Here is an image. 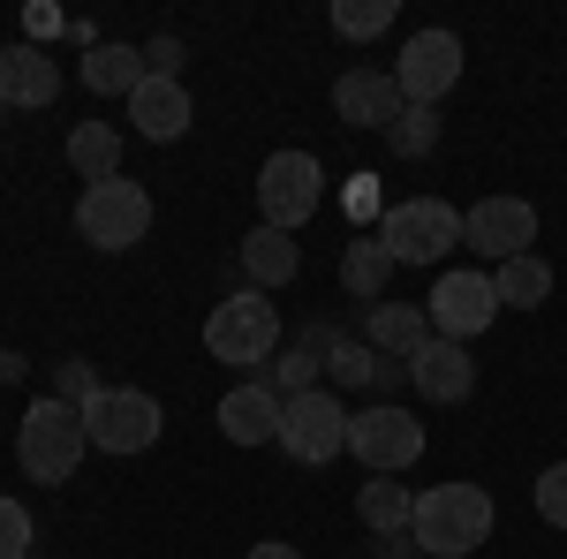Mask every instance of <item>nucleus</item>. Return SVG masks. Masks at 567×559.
I'll return each instance as SVG.
<instances>
[{
    "label": "nucleus",
    "mask_w": 567,
    "mask_h": 559,
    "mask_svg": "<svg viewBox=\"0 0 567 559\" xmlns=\"http://www.w3.org/2000/svg\"><path fill=\"white\" fill-rule=\"evenodd\" d=\"M424 559H470L492 537V491L484 484H432L416 491V521H409Z\"/></svg>",
    "instance_id": "1"
},
{
    "label": "nucleus",
    "mask_w": 567,
    "mask_h": 559,
    "mask_svg": "<svg viewBox=\"0 0 567 559\" xmlns=\"http://www.w3.org/2000/svg\"><path fill=\"white\" fill-rule=\"evenodd\" d=\"M84 446H91L84 408H69V401H53V393L23 408L16 462H23V476H31V484H69V476L84 469Z\"/></svg>",
    "instance_id": "2"
},
{
    "label": "nucleus",
    "mask_w": 567,
    "mask_h": 559,
    "mask_svg": "<svg viewBox=\"0 0 567 559\" xmlns=\"http://www.w3.org/2000/svg\"><path fill=\"white\" fill-rule=\"evenodd\" d=\"M205 355H213V363H235V371L272 363V355H280V310H272L258 288H235V296L205 318Z\"/></svg>",
    "instance_id": "3"
},
{
    "label": "nucleus",
    "mask_w": 567,
    "mask_h": 559,
    "mask_svg": "<svg viewBox=\"0 0 567 559\" xmlns=\"http://www.w3.org/2000/svg\"><path fill=\"white\" fill-rule=\"evenodd\" d=\"M76 235H84L91 250H136V242L152 235V189L130 182V174L84 182V197H76Z\"/></svg>",
    "instance_id": "4"
},
{
    "label": "nucleus",
    "mask_w": 567,
    "mask_h": 559,
    "mask_svg": "<svg viewBox=\"0 0 567 559\" xmlns=\"http://www.w3.org/2000/svg\"><path fill=\"white\" fill-rule=\"evenodd\" d=\"M371 235L386 242L393 265H439L462 242V213H454L446 197H401V205H386V219H379Z\"/></svg>",
    "instance_id": "5"
},
{
    "label": "nucleus",
    "mask_w": 567,
    "mask_h": 559,
    "mask_svg": "<svg viewBox=\"0 0 567 559\" xmlns=\"http://www.w3.org/2000/svg\"><path fill=\"white\" fill-rule=\"evenodd\" d=\"M288 462L303 469H326L333 454H349V408L333 401V386H310L296 401H280V438H272Z\"/></svg>",
    "instance_id": "6"
},
{
    "label": "nucleus",
    "mask_w": 567,
    "mask_h": 559,
    "mask_svg": "<svg viewBox=\"0 0 567 559\" xmlns=\"http://www.w3.org/2000/svg\"><path fill=\"white\" fill-rule=\"evenodd\" d=\"M258 213H265V227H280V235H296L303 219L326 213V174H318L310 152H272L258 167Z\"/></svg>",
    "instance_id": "7"
},
{
    "label": "nucleus",
    "mask_w": 567,
    "mask_h": 559,
    "mask_svg": "<svg viewBox=\"0 0 567 559\" xmlns=\"http://www.w3.org/2000/svg\"><path fill=\"white\" fill-rule=\"evenodd\" d=\"M84 431H91L99 454H144V446H159L167 416H159V401H152L144 386H106L84 408Z\"/></svg>",
    "instance_id": "8"
},
{
    "label": "nucleus",
    "mask_w": 567,
    "mask_h": 559,
    "mask_svg": "<svg viewBox=\"0 0 567 559\" xmlns=\"http://www.w3.org/2000/svg\"><path fill=\"white\" fill-rule=\"evenodd\" d=\"M349 454L371 476H401V469H416V462H424V424H416L409 408L379 401V408L349 416Z\"/></svg>",
    "instance_id": "9"
},
{
    "label": "nucleus",
    "mask_w": 567,
    "mask_h": 559,
    "mask_svg": "<svg viewBox=\"0 0 567 559\" xmlns=\"http://www.w3.org/2000/svg\"><path fill=\"white\" fill-rule=\"evenodd\" d=\"M424 318H432V333L439 341H477L484 325H492V318H499V296H492V272H462V265H454V272H439L432 280V296H424Z\"/></svg>",
    "instance_id": "10"
},
{
    "label": "nucleus",
    "mask_w": 567,
    "mask_h": 559,
    "mask_svg": "<svg viewBox=\"0 0 567 559\" xmlns=\"http://www.w3.org/2000/svg\"><path fill=\"white\" fill-rule=\"evenodd\" d=\"M462 242L492 265L529 258V242H537V205H529V197H477V205L462 213Z\"/></svg>",
    "instance_id": "11"
},
{
    "label": "nucleus",
    "mask_w": 567,
    "mask_h": 559,
    "mask_svg": "<svg viewBox=\"0 0 567 559\" xmlns=\"http://www.w3.org/2000/svg\"><path fill=\"white\" fill-rule=\"evenodd\" d=\"M393 84H401L409 106H439L446 91L462 84V39L454 31H416L401 45V61H393Z\"/></svg>",
    "instance_id": "12"
},
{
    "label": "nucleus",
    "mask_w": 567,
    "mask_h": 559,
    "mask_svg": "<svg viewBox=\"0 0 567 559\" xmlns=\"http://www.w3.org/2000/svg\"><path fill=\"white\" fill-rule=\"evenodd\" d=\"M401 84H393V69H349L341 84H333V114L349 122V130H393L401 122Z\"/></svg>",
    "instance_id": "13"
},
{
    "label": "nucleus",
    "mask_w": 567,
    "mask_h": 559,
    "mask_svg": "<svg viewBox=\"0 0 567 559\" xmlns=\"http://www.w3.org/2000/svg\"><path fill=\"white\" fill-rule=\"evenodd\" d=\"M409 386L424 393V401H446V408H454V401H470V393H477V355H470V348L462 341H424V355H416V363H409Z\"/></svg>",
    "instance_id": "14"
},
{
    "label": "nucleus",
    "mask_w": 567,
    "mask_h": 559,
    "mask_svg": "<svg viewBox=\"0 0 567 559\" xmlns=\"http://www.w3.org/2000/svg\"><path fill=\"white\" fill-rule=\"evenodd\" d=\"M61 99V61L45 45H0V106H53Z\"/></svg>",
    "instance_id": "15"
},
{
    "label": "nucleus",
    "mask_w": 567,
    "mask_h": 559,
    "mask_svg": "<svg viewBox=\"0 0 567 559\" xmlns=\"http://www.w3.org/2000/svg\"><path fill=\"white\" fill-rule=\"evenodd\" d=\"M363 341L379 348V363H416L424 341H432V318H424V302H371V318H363Z\"/></svg>",
    "instance_id": "16"
},
{
    "label": "nucleus",
    "mask_w": 567,
    "mask_h": 559,
    "mask_svg": "<svg viewBox=\"0 0 567 559\" xmlns=\"http://www.w3.org/2000/svg\"><path fill=\"white\" fill-rule=\"evenodd\" d=\"M130 130L144 144H175L189 130V91H182V76H144L130 91Z\"/></svg>",
    "instance_id": "17"
},
{
    "label": "nucleus",
    "mask_w": 567,
    "mask_h": 559,
    "mask_svg": "<svg viewBox=\"0 0 567 559\" xmlns=\"http://www.w3.org/2000/svg\"><path fill=\"white\" fill-rule=\"evenodd\" d=\"M219 431L235 438V446H265V438H280V393L250 379V386H235L219 401Z\"/></svg>",
    "instance_id": "18"
},
{
    "label": "nucleus",
    "mask_w": 567,
    "mask_h": 559,
    "mask_svg": "<svg viewBox=\"0 0 567 559\" xmlns=\"http://www.w3.org/2000/svg\"><path fill=\"white\" fill-rule=\"evenodd\" d=\"M243 272H250V288H288V280H296V272H303V250H296V235H280V227H250V235H243Z\"/></svg>",
    "instance_id": "19"
},
{
    "label": "nucleus",
    "mask_w": 567,
    "mask_h": 559,
    "mask_svg": "<svg viewBox=\"0 0 567 559\" xmlns=\"http://www.w3.org/2000/svg\"><path fill=\"white\" fill-rule=\"evenodd\" d=\"M355 521H363L371 537H409V521H416V491L393 484V476H371V484L355 491Z\"/></svg>",
    "instance_id": "20"
},
{
    "label": "nucleus",
    "mask_w": 567,
    "mask_h": 559,
    "mask_svg": "<svg viewBox=\"0 0 567 559\" xmlns=\"http://www.w3.org/2000/svg\"><path fill=\"white\" fill-rule=\"evenodd\" d=\"M333 341H341L333 325H310V333H303L296 348H288V355H272V393H280V401L310 393V386H318V363L333 355Z\"/></svg>",
    "instance_id": "21"
},
{
    "label": "nucleus",
    "mask_w": 567,
    "mask_h": 559,
    "mask_svg": "<svg viewBox=\"0 0 567 559\" xmlns=\"http://www.w3.org/2000/svg\"><path fill=\"white\" fill-rule=\"evenodd\" d=\"M386 280H393V258L379 235H349V250H341V288L355 302H386Z\"/></svg>",
    "instance_id": "22"
},
{
    "label": "nucleus",
    "mask_w": 567,
    "mask_h": 559,
    "mask_svg": "<svg viewBox=\"0 0 567 559\" xmlns=\"http://www.w3.org/2000/svg\"><path fill=\"white\" fill-rule=\"evenodd\" d=\"M136 84H144V53H136V45H84V91L130 99Z\"/></svg>",
    "instance_id": "23"
},
{
    "label": "nucleus",
    "mask_w": 567,
    "mask_h": 559,
    "mask_svg": "<svg viewBox=\"0 0 567 559\" xmlns=\"http://www.w3.org/2000/svg\"><path fill=\"white\" fill-rule=\"evenodd\" d=\"M69 167L84 182H114L122 174V130L114 122H76L69 130Z\"/></svg>",
    "instance_id": "24"
},
{
    "label": "nucleus",
    "mask_w": 567,
    "mask_h": 559,
    "mask_svg": "<svg viewBox=\"0 0 567 559\" xmlns=\"http://www.w3.org/2000/svg\"><path fill=\"white\" fill-rule=\"evenodd\" d=\"M492 296L507 302V310H537V302L553 296V265L537 258H507V265H492Z\"/></svg>",
    "instance_id": "25"
},
{
    "label": "nucleus",
    "mask_w": 567,
    "mask_h": 559,
    "mask_svg": "<svg viewBox=\"0 0 567 559\" xmlns=\"http://www.w3.org/2000/svg\"><path fill=\"white\" fill-rule=\"evenodd\" d=\"M439 144V106H401V122L386 130V152L393 159H432Z\"/></svg>",
    "instance_id": "26"
},
{
    "label": "nucleus",
    "mask_w": 567,
    "mask_h": 559,
    "mask_svg": "<svg viewBox=\"0 0 567 559\" xmlns=\"http://www.w3.org/2000/svg\"><path fill=\"white\" fill-rule=\"evenodd\" d=\"M326 379H333V386H379V348L341 333V341H333V355H326Z\"/></svg>",
    "instance_id": "27"
},
{
    "label": "nucleus",
    "mask_w": 567,
    "mask_h": 559,
    "mask_svg": "<svg viewBox=\"0 0 567 559\" xmlns=\"http://www.w3.org/2000/svg\"><path fill=\"white\" fill-rule=\"evenodd\" d=\"M393 15H401V0H333V31L341 39H379Z\"/></svg>",
    "instance_id": "28"
},
{
    "label": "nucleus",
    "mask_w": 567,
    "mask_h": 559,
    "mask_svg": "<svg viewBox=\"0 0 567 559\" xmlns=\"http://www.w3.org/2000/svg\"><path fill=\"white\" fill-rule=\"evenodd\" d=\"M99 371H91L84 355H69V363H53V401H69V408H91V401H99Z\"/></svg>",
    "instance_id": "29"
},
{
    "label": "nucleus",
    "mask_w": 567,
    "mask_h": 559,
    "mask_svg": "<svg viewBox=\"0 0 567 559\" xmlns=\"http://www.w3.org/2000/svg\"><path fill=\"white\" fill-rule=\"evenodd\" d=\"M0 559H31V515L8 491H0Z\"/></svg>",
    "instance_id": "30"
},
{
    "label": "nucleus",
    "mask_w": 567,
    "mask_h": 559,
    "mask_svg": "<svg viewBox=\"0 0 567 559\" xmlns=\"http://www.w3.org/2000/svg\"><path fill=\"white\" fill-rule=\"evenodd\" d=\"M537 515L553 521V529H567V462H553V469L537 476Z\"/></svg>",
    "instance_id": "31"
},
{
    "label": "nucleus",
    "mask_w": 567,
    "mask_h": 559,
    "mask_svg": "<svg viewBox=\"0 0 567 559\" xmlns=\"http://www.w3.org/2000/svg\"><path fill=\"white\" fill-rule=\"evenodd\" d=\"M182 69V39H152L144 45V76H175Z\"/></svg>",
    "instance_id": "32"
},
{
    "label": "nucleus",
    "mask_w": 567,
    "mask_h": 559,
    "mask_svg": "<svg viewBox=\"0 0 567 559\" xmlns=\"http://www.w3.org/2000/svg\"><path fill=\"white\" fill-rule=\"evenodd\" d=\"M243 559H303V552H296V545H280V537H265V545H250Z\"/></svg>",
    "instance_id": "33"
}]
</instances>
